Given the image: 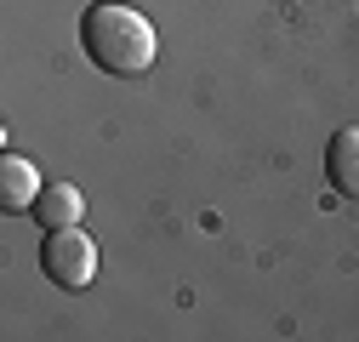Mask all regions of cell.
Segmentation results:
<instances>
[{
	"label": "cell",
	"mask_w": 359,
	"mask_h": 342,
	"mask_svg": "<svg viewBox=\"0 0 359 342\" xmlns=\"http://www.w3.org/2000/svg\"><path fill=\"white\" fill-rule=\"evenodd\" d=\"M80 46H86V57H92L103 74L131 80V74H143L154 63L160 40H154V23L137 6H126V0H97V6L80 12Z\"/></svg>",
	"instance_id": "obj_1"
},
{
	"label": "cell",
	"mask_w": 359,
	"mask_h": 342,
	"mask_svg": "<svg viewBox=\"0 0 359 342\" xmlns=\"http://www.w3.org/2000/svg\"><path fill=\"white\" fill-rule=\"evenodd\" d=\"M40 274H46L57 291H86L97 280V240L80 223L46 228V240H40Z\"/></svg>",
	"instance_id": "obj_2"
},
{
	"label": "cell",
	"mask_w": 359,
	"mask_h": 342,
	"mask_svg": "<svg viewBox=\"0 0 359 342\" xmlns=\"http://www.w3.org/2000/svg\"><path fill=\"white\" fill-rule=\"evenodd\" d=\"M40 189L46 183L34 177V165L23 154H0V211H34Z\"/></svg>",
	"instance_id": "obj_3"
},
{
	"label": "cell",
	"mask_w": 359,
	"mask_h": 342,
	"mask_svg": "<svg viewBox=\"0 0 359 342\" xmlns=\"http://www.w3.org/2000/svg\"><path fill=\"white\" fill-rule=\"evenodd\" d=\"M325 177H331L337 194L359 200V125H342V132L331 137V149H325Z\"/></svg>",
	"instance_id": "obj_4"
},
{
	"label": "cell",
	"mask_w": 359,
	"mask_h": 342,
	"mask_svg": "<svg viewBox=\"0 0 359 342\" xmlns=\"http://www.w3.org/2000/svg\"><path fill=\"white\" fill-rule=\"evenodd\" d=\"M80 211H86V194L74 183H46L34 200V223H46V228H69L80 223Z\"/></svg>",
	"instance_id": "obj_5"
}]
</instances>
